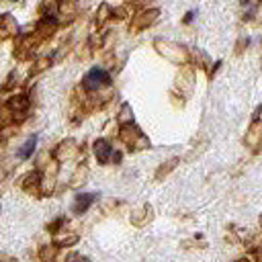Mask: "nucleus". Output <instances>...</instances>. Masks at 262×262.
<instances>
[{
  "label": "nucleus",
  "mask_w": 262,
  "mask_h": 262,
  "mask_svg": "<svg viewBox=\"0 0 262 262\" xmlns=\"http://www.w3.org/2000/svg\"><path fill=\"white\" fill-rule=\"evenodd\" d=\"M111 84V74L104 70V68H92L86 72L84 80H82V86L86 90H100L104 86Z\"/></svg>",
  "instance_id": "1"
},
{
  "label": "nucleus",
  "mask_w": 262,
  "mask_h": 262,
  "mask_svg": "<svg viewBox=\"0 0 262 262\" xmlns=\"http://www.w3.org/2000/svg\"><path fill=\"white\" fill-rule=\"evenodd\" d=\"M94 151H96V158H98L100 164H106L111 160V156H113V147H111V143L106 139H98L94 143Z\"/></svg>",
  "instance_id": "2"
},
{
  "label": "nucleus",
  "mask_w": 262,
  "mask_h": 262,
  "mask_svg": "<svg viewBox=\"0 0 262 262\" xmlns=\"http://www.w3.org/2000/svg\"><path fill=\"white\" fill-rule=\"evenodd\" d=\"M35 147H37V135H31L20 147H18V151H16V156L20 158V160H29L33 154H35Z\"/></svg>",
  "instance_id": "3"
},
{
  "label": "nucleus",
  "mask_w": 262,
  "mask_h": 262,
  "mask_svg": "<svg viewBox=\"0 0 262 262\" xmlns=\"http://www.w3.org/2000/svg\"><path fill=\"white\" fill-rule=\"evenodd\" d=\"M94 199H96V194H78L74 201V207H72L74 213H84L94 203Z\"/></svg>",
  "instance_id": "4"
}]
</instances>
